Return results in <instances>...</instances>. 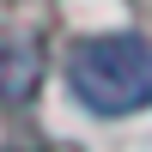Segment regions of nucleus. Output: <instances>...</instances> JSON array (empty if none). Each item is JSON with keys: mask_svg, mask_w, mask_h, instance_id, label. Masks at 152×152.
I'll return each instance as SVG.
<instances>
[{"mask_svg": "<svg viewBox=\"0 0 152 152\" xmlns=\"http://www.w3.org/2000/svg\"><path fill=\"white\" fill-rule=\"evenodd\" d=\"M18 152H31V146H18Z\"/></svg>", "mask_w": 152, "mask_h": 152, "instance_id": "2", "label": "nucleus"}, {"mask_svg": "<svg viewBox=\"0 0 152 152\" xmlns=\"http://www.w3.org/2000/svg\"><path fill=\"white\" fill-rule=\"evenodd\" d=\"M67 91L91 116H140V110H152V43L128 37V31L73 43Z\"/></svg>", "mask_w": 152, "mask_h": 152, "instance_id": "1", "label": "nucleus"}]
</instances>
